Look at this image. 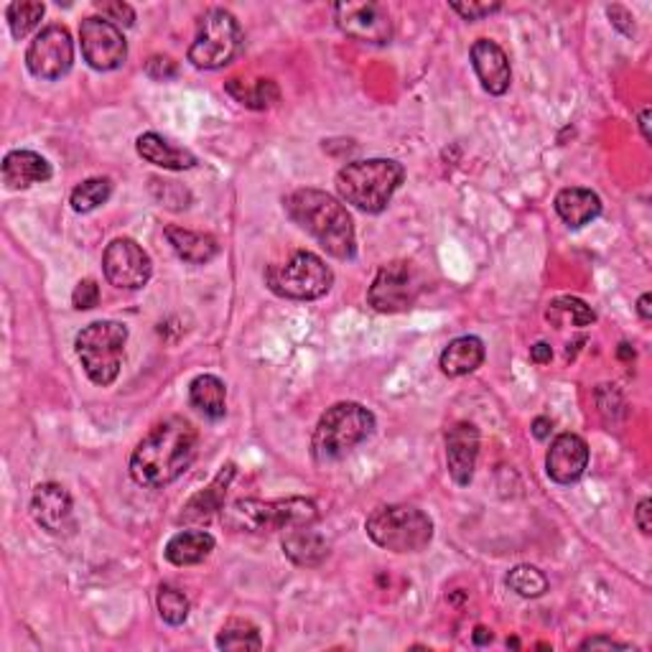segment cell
Returning a JSON list of instances; mask_svg holds the SVG:
<instances>
[{"label": "cell", "mask_w": 652, "mask_h": 652, "mask_svg": "<svg viewBox=\"0 0 652 652\" xmlns=\"http://www.w3.org/2000/svg\"><path fill=\"white\" fill-rule=\"evenodd\" d=\"M196 446H200V434L186 418H163L131 454L133 482L149 489L174 485L192 467Z\"/></svg>", "instance_id": "6da1fadb"}, {"label": "cell", "mask_w": 652, "mask_h": 652, "mask_svg": "<svg viewBox=\"0 0 652 652\" xmlns=\"http://www.w3.org/2000/svg\"><path fill=\"white\" fill-rule=\"evenodd\" d=\"M283 210L294 220V225L312 235L332 257L352 261L357 255L355 222L337 196L322 189H296L283 200Z\"/></svg>", "instance_id": "7a4b0ae2"}, {"label": "cell", "mask_w": 652, "mask_h": 652, "mask_svg": "<svg viewBox=\"0 0 652 652\" xmlns=\"http://www.w3.org/2000/svg\"><path fill=\"white\" fill-rule=\"evenodd\" d=\"M406 182V169L393 159L352 161L337 171V192L342 200L365 214L388 210L398 189Z\"/></svg>", "instance_id": "3957f363"}, {"label": "cell", "mask_w": 652, "mask_h": 652, "mask_svg": "<svg viewBox=\"0 0 652 652\" xmlns=\"http://www.w3.org/2000/svg\"><path fill=\"white\" fill-rule=\"evenodd\" d=\"M319 520V508L306 497H286V500H235L222 508V526L233 533H273L298 526H314Z\"/></svg>", "instance_id": "277c9868"}, {"label": "cell", "mask_w": 652, "mask_h": 652, "mask_svg": "<svg viewBox=\"0 0 652 652\" xmlns=\"http://www.w3.org/2000/svg\"><path fill=\"white\" fill-rule=\"evenodd\" d=\"M375 431V416L363 403L342 400L324 410L312 436V457L319 465L345 459L359 444L367 441Z\"/></svg>", "instance_id": "5b68a950"}, {"label": "cell", "mask_w": 652, "mask_h": 652, "mask_svg": "<svg viewBox=\"0 0 652 652\" xmlns=\"http://www.w3.org/2000/svg\"><path fill=\"white\" fill-rule=\"evenodd\" d=\"M375 546L393 553H420L434 540V520L414 505H383L365 520Z\"/></svg>", "instance_id": "8992f818"}, {"label": "cell", "mask_w": 652, "mask_h": 652, "mask_svg": "<svg viewBox=\"0 0 652 652\" xmlns=\"http://www.w3.org/2000/svg\"><path fill=\"white\" fill-rule=\"evenodd\" d=\"M128 342V326L120 322H92L77 334L74 349L77 357L88 373L90 380L100 388H110L118 380L120 367H123Z\"/></svg>", "instance_id": "52a82bcc"}, {"label": "cell", "mask_w": 652, "mask_h": 652, "mask_svg": "<svg viewBox=\"0 0 652 652\" xmlns=\"http://www.w3.org/2000/svg\"><path fill=\"white\" fill-rule=\"evenodd\" d=\"M243 26L225 8H210L196 23V37L189 47V62L196 70H222L243 54Z\"/></svg>", "instance_id": "ba28073f"}, {"label": "cell", "mask_w": 652, "mask_h": 652, "mask_svg": "<svg viewBox=\"0 0 652 652\" xmlns=\"http://www.w3.org/2000/svg\"><path fill=\"white\" fill-rule=\"evenodd\" d=\"M265 286L291 302H316L332 291L334 273L316 253L296 251L283 263L268 265Z\"/></svg>", "instance_id": "9c48e42d"}, {"label": "cell", "mask_w": 652, "mask_h": 652, "mask_svg": "<svg viewBox=\"0 0 652 652\" xmlns=\"http://www.w3.org/2000/svg\"><path fill=\"white\" fill-rule=\"evenodd\" d=\"M74 64L72 33L62 23H51L41 29L26 49V67L37 80L54 82L70 74Z\"/></svg>", "instance_id": "30bf717a"}, {"label": "cell", "mask_w": 652, "mask_h": 652, "mask_svg": "<svg viewBox=\"0 0 652 652\" xmlns=\"http://www.w3.org/2000/svg\"><path fill=\"white\" fill-rule=\"evenodd\" d=\"M420 294V281L410 263L396 261L377 271L367 302L380 314H403L416 304Z\"/></svg>", "instance_id": "8fae6325"}, {"label": "cell", "mask_w": 652, "mask_h": 652, "mask_svg": "<svg viewBox=\"0 0 652 652\" xmlns=\"http://www.w3.org/2000/svg\"><path fill=\"white\" fill-rule=\"evenodd\" d=\"M82 57L92 70L115 72L128 59V41L115 23L102 16H90L80 26Z\"/></svg>", "instance_id": "7c38bea8"}, {"label": "cell", "mask_w": 652, "mask_h": 652, "mask_svg": "<svg viewBox=\"0 0 652 652\" xmlns=\"http://www.w3.org/2000/svg\"><path fill=\"white\" fill-rule=\"evenodd\" d=\"M102 273L110 286L139 291L153 276L151 255L131 237H115L102 253Z\"/></svg>", "instance_id": "4fadbf2b"}, {"label": "cell", "mask_w": 652, "mask_h": 652, "mask_svg": "<svg viewBox=\"0 0 652 652\" xmlns=\"http://www.w3.org/2000/svg\"><path fill=\"white\" fill-rule=\"evenodd\" d=\"M334 21L345 37L363 41V44H390L393 21L388 8L380 3H337L334 6Z\"/></svg>", "instance_id": "5bb4252c"}, {"label": "cell", "mask_w": 652, "mask_h": 652, "mask_svg": "<svg viewBox=\"0 0 652 652\" xmlns=\"http://www.w3.org/2000/svg\"><path fill=\"white\" fill-rule=\"evenodd\" d=\"M31 515L49 536H70L77 528L72 495L59 482L37 485L31 497Z\"/></svg>", "instance_id": "9a60e30c"}, {"label": "cell", "mask_w": 652, "mask_h": 652, "mask_svg": "<svg viewBox=\"0 0 652 652\" xmlns=\"http://www.w3.org/2000/svg\"><path fill=\"white\" fill-rule=\"evenodd\" d=\"M479 459V428L469 420H459L446 431V465L459 487H469L475 479Z\"/></svg>", "instance_id": "2e32d148"}, {"label": "cell", "mask_w": 652, "mask_h": 652, "mask_svg": "<svg viewBox=\"0 0 652 652\" xmlns=\"http://www.w3.org/2000/svg\"><path fill=\"white\" fill-rule=\"evenodd\" d=\"M589 467V446L579 434L556 436L546 454V471L556 485H573Z\"/></svg>", "instance_id": "e0dca14e"}, {"label": "cell", "mask_w": 652, "mask_h": 652, "mask_svg": "<svg viewBox=\"0 0 652 652\" xmlns=\"http://www.w3.org/2000/svg\"><path fill=\"white\" fill-rule=\"evenodd\" d=\"M471 67H475V72L479 77V82H482V88L495 94V98H500L510 90V82H512V67H510V59L505 54V49L497 44V41H489V39H479L471 44Z\"/></svg>", "instance_id": "ac0fdd59"}, {"label": "cell", "mask_w": 652, "mask_h": 652, "mask_svg": "<svg viewBox=\"0 0 652 652\" xmlns=\"http://www.w3.org/2000/svg\"><path fill=\"white\" fill-rule=\"evenodd\" d=\"M283 553L291 563L302 566V569H316L329 559L332 546L322 533H316L312 526H298L283 530Z\"/></svg>", "instance_id": "d6986e66"}, {"label": "cell", "mask_w": 652, "mask_h": 652, "mask_svg": "<svg viewBox=\"0 0 652 652\" xmlns=\"http://www.w3.org/2000/svg\"><path fill=\"white\" fill-rule=\"evenodd\" d=\"M235 475H237V467L233 465V461H227V465L220 469V475L214 477L202 492H196L192 500L184 505L182 515H179V522H207L214 512H222V508H225L227 489L230 485H233Z\"/></svg>", "instance_id": "ffe728a7"}, {"label": "cell", "mask_w": 652, "mask_h": 652, "mask_svg": "<svg viewBox=\"0 0 652 652\" xmlns=\"http://www.w3.org/2000/svg\"><path fill=\"white\" fill-rule=\"evenodd\" d=\"M51 163L37 151H11L3 159V184L11 192L29 189L33 184H44L51 179Z\"/></svg>", "instance_id": "44dd1931"}, {"label": "cell", "mask_w": 652, "mask_h": 652, "mask_svg": "<svg viewBox=\"0 0 652 652\" xmlns=\"http://www.w3.org/2000/svg\"><path fill=\"white\" fill-rule=\"evenodd\" d=\"M485 357H487L485 342L475 337V334H465V337L451 339L449 345H446V349L441 352L439 367L441 373L449 377H465V375L477 373L479 367L485 365Z\"/></svg>", "instance_id": "7402d4cb"}, {"label": "cell", "mask_w": 652, "mask_h": 652, "mask_svg": "<svg viewBox=\"0 0 652 652\" xmlns=\"http://www.w3.org/2000/svg\"><path fill=\"white\" fill-rule=\"evenodd\" d=\"M556 212L571 230H579L594 222L602 214V200L597 192L583 186H569L556 194Z\"/></svg>", "instance_id": "603a6c76"}, {"label": "cell", "mask_w": 652, "mask_h": 652, "mask_svg": "<svg viewBox=\"0 0 652 652\" xmlns=\"http://www.w3.org/2000/svg\"><path fill=\"white\" fill-rule=\"evenodd\" d=\"M163 235H166L171 251H174L189 265H207L220 255L217 237H212L207 233H196V230L169 225L166 230H163Z\"/></svg>", "instance_id": "cb8c5ba5"}, {"label": "cell", "mask_w": 652, "mask_h": 652, "mask_svg": "<svg viewBox=\"0 0 652 652\" xmlns=\"http://www.w3.org/2000/svg\"><path fill=\"white\" fill-rule=\"evenodd\" d=\"M135 151L143 161L153 163V166L166 169V171H189L196 166V156L192 151L179 149L171 141L163 139L159 133H143L135 141Z\"/></svg>", "instance_id": "d4e9b609"}, {"label": "cell", "mask_w": 652, "mask_h": 652, "mask_svg": "<svg viewBox=\"0 0 652 652\" xmlns=\"http://www.w3.org/2000/svg\"><path fill=\"white\" fill-rule=\"evenodd\" d=\"M214 536L207 530H179L176 536L169 538L163 556L174 566H196L204 563L214 551Z\"/></svg>", "instance_id": "484cf974"}, {"label": "cell", "mask_w": 652, "mask_h": 652, "mask_svg": "<svg viewBox=\"0 0 652 652\" xmlns=\"http://www.w3.org/2000/svg\"><path fill=\"white\" fill-rule=\"evenodd\" d=\"M189 403L212 420L225 418L227 414V385L217 375H200L189 385Z\"/></svg>", "instance_id": "4316f807"}, {"label": "cell", "mask_w": 652, "mask_h": 652, "mask_svg": "<svg viewBox=\"0 0 652 652\" xmlns=\"http://www.w3.org/2000/svg\"><path fill=\"white\" fill-rule=\"evenodd\" d=\"M225 90L233 94L240 105H245L251 110H268L281 100V90L273 80H255L253 84H245L240 80H230L225 84Z\"/></svg>", "instance_id": "83f0119b"}, {"label": "cell", "mask_w": 652, "mask_h": 652, "mask_svg": "<svg viewBox=\"0 0 652 652\" xmlns=\"http://www.w3.org/2000/svg\"><path fill=\"white\" fill-rule=\"evenodd\" d=\"M546 319L561 329V326H591L597 322V314L577 296H559L548 304Z\"/></svg>", "instance_id": "f1b7e54d"}, {"label": "cell", "mask_w": 652, "mask_h": 652, "mask_svg": "<svg viewBox=\"0 0 652 652\" xmlns=\"http://www.w3.org/2000/svg\"><path fill=\"white\" fill-rule=\"evenodd\" d=\"M47 6L41 0H16L6 8V19H8V29H11L13 39H26L29 33L37 29L44 19Z\"/></svg>", "instance_id": "f546056e"}, {"label": "cell", "mask_w": 652, "mask_h": 652, "mask_svg": "<svg viewBox=\"0 0 652 652\" xmlns=\"http://www.w3.org/2000/svg\"><path fill=\"white\" fill-rule=\"evenodd\" d=\"M110 194H113V182L108 176H94L72 189L70 204L77 214H90L102 207L110 200Z\"/></svg>", "instance_id": "4dcf8cb0"}, {"label": "cell", "mask_w": 652, "mask_h": 652, "mask_svg": "<svg viewBox=\"0 0 652 652\" xmlns=\"http://www.w3.org/2000/svg\"><path fill=\"white\" fill-rule=\"evenodd\" d=\"M217 648L233 650V652L261 650L263 648L261 630H257L255 624L247 622V620H230L217 634Z\"/></svg>", "instance_id": "1f68e13d"}, {"label": "cell", "mask_w": 652, "mask_h": 652, "mask_svg": "<svg viewBox=\"0 0 652 652\" xmlns=\"http://www.w3.org/2000/svg\"><path fill=\"white\" fill-rule=\"evenodd\" d=\"M156 607L161 620L171 624V628H182V624L189 620V612H192V604L182 589L171 587V583H161L159 594H156Z\"/></svg>", "instance_id": "d6a6232c"}, {"label": "cell", "mask_w": 652, "mask_h": 652, "mask_svg": "<svg viewBox=\"0 0 652 652\" xmlns=\"http://www.w3.org/2000/svg\"><path fill=\"white\" fill-rule=\"evenodd\" d=\"M505 583H508L515 594L522 597V599H538L548 591L546 573L530 563H520V566H515V569H510Z\"/></svg>", "instance_id": "836d02e7"}, {"label": "cell", "mask_w": 652, "mask_h": 652, "mask_svg": "<svg viewBox=\"0 0 652 652\" xmlns=\"http://www.w3.org/2000/svg\"><path fill=\"white\" fill-rule=\"evenodd\" d=\"M98 6V11L102 13V19H108L110 23H115L118 29L123 26V29H131L135 23V11L133 6L123 3V0H115V3H94Z\"/></svg>", "instance_id": "e575fe53"}, {"label": "cell", "mask_w": 652, "mask_h": 652, "mask_svg": "<svg viewBox=\"0 0 652 652\" xmlns=\"http://www.w3.org/2000/svg\"><path fill=\"white\" fill-rule=\"evenodd\" d=\"M98 304H100L98 281L84 278V281L77 283V288L72 294V306L77 308V312H90V308H94Z\"/></svg>", "instance_id": "d590c367"}, {"label": "cell", "mask_w": 652, "mask_h": 652, "mask_svg": "<svg viewBox=\"0 0 652 652\" xmlns=\"http://www.w3.org/2000/svg\"><path fill=\"white\" fill-rule=\"evenodd\" d=\"M145 74L156 82H169L179 77V64L166 54H153L149 62H145Z\"/></svg>", "instance_id": "8d00e7d4"}, {"label": "cell", "mask_w": 652, "mask_h": 652, "mask_svg": "<svg viewBox=\"0 0 652 652\" xmlns=\"http://www.w3.org/2000/svg\"><path fill=\"white\" fill-rule=\"evenodd\" d=\"M502 3H451V11H457L465 21H482L487 16L497 13Z\"/></svg>", "instance_id": "74e56055"}, {"label": "cell", "mask_w": 652, "mask_h": 652, "mask_svg": "<svg viewBox=\"0 0 652 652\" xmlns=\"http://www.w3.org/2000/svg\"><path fill=\"white\" fill-rule=\"evenodd\" d=\"M607 16H609V19H612V23L617 26V29H620L622 33H628V37H632L634 26H632V13L628 11V8H622V6H609V8H607Z\"/></svg>", "instance_id": "f35d334b"}, {"label": "cell", "mask_w": 652, "mask_h": 652, "mask_svg": "<svg viewBox=\"0 0 652 652\" xmlns=\"http://www.w3.org/2000/svg\"><path fill=\"white\" fill-rule=\"evenodd\" d=\"M581 650H630V645H628V642H617L612 638H604V634H599V638L583 640Z\"/></svg>", "instance_id": "ab89813d"}, {"label": "cell", "mask_w": 652, "mask_h": 652, "mask_svg": "<svg viewBox=\"0 0 652 652\" xmlns=\"http://www.w3.org/2000/svg\"><path fill=\"white\" fill-rule=\"evenodd\" d=\"M652 502L650 497H645V500H640L638 510H634V522H638V528L642 530V536H650L652 533V522H650V510Z\"/></svg>", "instance_id": "60d3db41"}, {"label": "cell", "mask_w": 652, "mask_h": 652, "mask_svg": "<svg viewBox=\"0 0 652 652\" xmlns=\"http://www.w3.org/2000/svg\"><path fill=\"white\" fill-rule=\"evenodd\" d=\"M553 359V349L548 342H536L533 347H530V363L536 365H548Z\"/></svg>", "instance_id": "b9f144b4"}, {"label": "cell", "mask_w": 652, "mask_h": 652, "mask_svg": "<svg viewBox=\"0 0 652 652\" xmlns=\"http://www.w3.org/2000/svg\"><path fill=\"white\" fill-rule=\"evenodd\" d=\"M551 431H553V420H551V418L538 416V418L533 420V434H536V439H538V441H546L548 436H551Z\"/></svg>", "instance_id": "7bdbcfd3"}, {"label": "cell", "mask_w": 652, "mask_h": 652, "mask_svg": "<svg viewBox=\"0 0 652 652\" xmlns=\"http://www.w3.org/2000/svg\"><path fill=\"white\" fill-rule=\"evenodd\" d=\"M638 314L642 322H650L652 319V296L650 294H642L640 302H638Z\"/></svg>", "instance_id": "ee69618b"}, {"label": "cell", "mask_w": 652, "mask_h": 652, "mask_svg": "<svg viewBox=\"0 0 652 652\" xmlns=\"http://www.w3.org/2000/svg\"><path fill=\"white\" fill-rule=\"evenodd\" d=\"M638 123H640L642 139H645V141L650 143V141H652V135H650V108H642V110H640V118H638Z\"/></svg>", "instance_id": "f6af8a7d"}, {"label": "cell", "mask_w": 652, "mask_h": 652, "mask_svg": "<svg viewBox=\"0 0 652 652\" xmlns=\"http://www.w3.org/2000/svg\"><path fill=\"white\" fill-rule=\"evenodd\" d=\"M475 642H477V645H485V642H492V632H489L487 628H477L475 630Z\"/></svg>", "instance_id": "bcb514c9"}, {"label": "cell", "mask_w": 652, "mask_h": 652, "mask_svg": "<svg viewBox=\"0 0 652 652\" xmlns=\"http://www.w3.org/2000/svg\"><path fill=\"white\" fill-rule=\"evenodd\" d=\"M620 357H622V359L634 357V349H632L630 345H620Z\"/></svg>", "instance_id": "7dc6e473"}]
</instances>
